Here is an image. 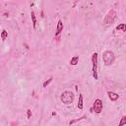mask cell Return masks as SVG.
I'll use <instances>...</instances> for the list:
<instances>
[{"label": "cell", "instance_id": "1", "mask_svg": "<svg viewBox=\"0 0 126 126\" xmlns=\"http://www.w3.org/2000/svg\"><path fill=\"white\" fill-rule=\"evenodd\" d=\"M60 100L65 104H70L74 100V94L71 91H64L60 96Z\"/></svg>", "mask_w": 126, "mask_h": 126}, {"label": "cell", "instance_id": "2", "mask_svg": "<svg viewBox=\"0 0 126 126\" xmlns=\"http://www.w3.org/2000/svg\"><path fill=\"white\" fill-rule=\"evenodd\" d=\"M103 59H104V65L110 66V65H111L114 62L115 55H114V53L112 51H110V50H106V51H104V54H103Z\"/></svg>", "mask_w": 126, "mask_h": 126}, {"label": "cell", "instance_id": "3", "mask_svg": "<svg viewBox=\"0 0 126 126\" xmlns=\"http://www.w3.org/2000/svg\"><path fill=\"white\" fill-rule=\"evenodd\" d=\"M116 15H117V14H116V12H115L113 9L108 12V13L106 14V16H105L104 20V26H110V25H111V24L115 21V19H116Z\"/></svg>", "mask_w": 126, "mask_h": 126}, {"label": "cell", "instance_id": "4", "mask_svg": "<svg viewBox=\"0 0 126 126\" xmlns=\"http://www.w3.org/2000/svg\"><path fill=\"white\" fill-rule=\"evenodd\" d=\"M92 63H93V76L95 80H98V53L95 52L92 55Z\"/></svg>", "mask_w": 126, "mask_h": 126}, {"label": "cell", "instance_id": "5", "mask_svg": "<svg viewBox=\"0 0 126 126\" xmlns=\"http://www.w3.org/2000/svg\"><path fill=\"white\" fill-rule=\"evenodd\" d=\"M93 110L96 113H100L103 111V100L102 99H95L94 105H93Z\"/></svg>", "mask_w": 126, "mask_h": 126}, {"label": "cell", "instance_id": "6", "mask_svg": "<svg viewBox=\"0 0 126 126\" xmlns=\"http://www.w3.org/2000/svg\"><path fill=\"white\" fill-rule=\"evenodd\" d=\"M62 30H63V22L61 20H59L57 23V31H56V33H55V37L59 36L61 33V32H62Z\"/></svg>", "mask_w": 126, "mask_h": 126}, {"label": "cell", "instance_id": "7", "mask_svg": "<svg viewBox=\"0 0 126 126\" xmlns=\"http://www.w3.org/2000/svg\"><path fill=\"white\" fill-rule=\"evenodd\" d=\"M107 95H108L110 99L112 100V102H115V100H117L118 98H119V96L117 94H115V93H113V92H107Z\"/></svg>", "mask_w": 126, "mask_h": 126}, {"label": "cell", "instance_id": "8", "mask_svg": "<svg viewBox=\"0 0 126 126\" xmlns=\"http://www.w3.org/2000/svg\"><path fill=\"white\" fill-rule=\"evenodd\" d=\"M31 16H32V21H33V29L36 30V28H37V18H36V14H35V12L32 11Z\"/></svg>", "mask_w": 126, "mask_h": 126}, {"label": "cell", "instance_id": "9", "mask_svg": "<svg viewBox=\"0 0 126 126\" xmlns=\"http://www.w3.org/2000/svg\"><path fill=\"white\" fill-rule=\"evenodd\" d=\"M78 108H79V110H83V94H79Z\"/></svg>", "mask_w": 126, "mask_h": 126}, {"label": "cell", "instance_id": "10", "mask_svg": "<svg viewBox=\"0 0 126 126\" xmlns=\"http://www.w3.org/2000/svg\"><path fill=\"white\" fill-rule=\"evenodd\" d=\"M78 61H79V56H74L71 58V60H70V64L75 66V65H77L78 64Z\"/></svg>", "mask_w": 126, "mask_h": 126}, {"label": "cell", "instance_id": "11", "mask_svg": "<svg viewBox=\"0 0 126 126\" xmlns=\"http://www.w3.org/2000/svg\"><path fill=\"white\" fill-rule=\"evenodd\" d=\"M116 31H123V32H126V24H120L118 25L116 28Z\"/></svg>", "mask_w": 126, "mask_h": 126}, {"label": "cell", "instance_id": "12", "mask_svg": "<svg viewBox=\"0 0 126 126\" xmlns=\"http://www.w3.org/2000/svg\"><path fill=\"white\" fill-rule=\"evenodd\" d=\"M7 37H8V32H7L6 30H3L2 33H1V39L4 41V40L7 38Z\"/></svg>", "mask_w": 126, "mask_h": 126}, {"label": "cell", "instance_id": "13", "mask_svg": "<svg viewBox=\"0 0 126 126\" xmlns=\"http://www.w3.org/2000/svg\"><path fill=\"white\" fill-rule=\"evenodd\" d=\"M126 125V115H123L121 117V119H120V122L118 124V126H124Z\"/></svg>", "mask_w": 126, "mask_h": 126}, {"label": "cell", "instance_id": "14", "mask_svg": "<svg viewBox=\"0 0 126 126\" xmlns=\"http://www.w3.org/2000/svg\"><path fill=\"white\" fill-rule=\"evenodd\" d=\"M52 80H53V78H52V77H51V78H49L48 80H46V81L44 83V88H46V87L49 85V84L52 82Z\"/></svg>", "mask_w": 126, "mask_h": 126}, {"label": "cell", "instance_id": "15", "mask_svg": "<svg viewBox=\"0 0 126 126\" xmlns=\"http://www.w3.org/2000/svg\"><path fill=\"white\" fill-rule=\"evenodd\" d=\"M86 118V116H83V117H81V118H78V119H75V120H71L70 122H69V124L70 125H72V124H74V123H76V122H78V121H80V120H82V119H85Z\"/></svg>", "mask_w": 126, "mask_h": 126}, {"label": "cell", "instance_id": "16", "mask_svg": "<svg viewBox=\"0 0 126 126\" xmlns=\"http://www.w3.org/2000/svg\"><path fill=\"white\" fill-rule=\"evenodd\" d=\"M27 115H28V119H30L32 117V110H27Z\"/></svg>", "mask_w": 126, "mask_h": 126}]
</instances>
